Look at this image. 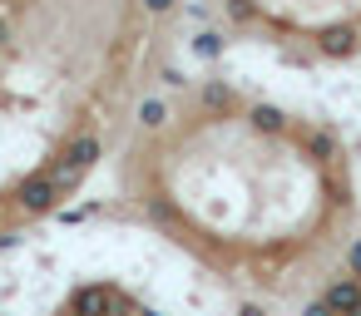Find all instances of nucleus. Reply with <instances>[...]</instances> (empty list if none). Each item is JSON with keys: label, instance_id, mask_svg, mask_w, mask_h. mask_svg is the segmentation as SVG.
<instances>
[{"label": "nucleus", "instance_id": "1", "mask_svg": "<svg viewBox=\"0 0 361 316\" xmlns=\"http://www.w3.org/2000/svg\"><path fill=\"white\" fill-rule=\"evenodd\" d=\"M119 311V291L114 286H85L75 291V316H114Z\"/></svg>", "mask_w": 361, "mask_h": 316}, {"label": "nucleus", "instance_id": "2", "mask_svg": "<svg viewBox=\"0 0 361 316\" xmlns=\"http://www.w3.org/2000/svg\"><path fill=\"white\" fill-rule=\"evenodd\" d=\"M139 6H144L149 15H169V11H173V0H139Z\"/></svg>", "mask_w": 361, "mask_h": 316}]
</instances>
